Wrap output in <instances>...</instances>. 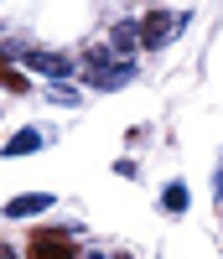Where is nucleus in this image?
Masks as SVG:
<instances>
[{
  "label": "nucleus",
  "instance_id": "obj_8",
  "mask_svg": "<svg viewBox=\"0 0 223 259\" xmlns=\"http://www.w3.org/2000/svg\"><path fill=\"white\" fill-rule=\"evenodd\" d=\"M161 207H166V212H187V182H166Z\"/></svg>",
  "mask_w": 223,
  "mask_h": 259
},
{
  "label": "nucleus",
  "instance_id": "obj_2",
  "mask_svg": "<svg viewBox=\"0 0 223 259\" xmlns=\"http://www.w3.org/2000/svg\"><path fill=\"white\" fill-rule=\"evenodd\" d=\"M176 31H182V16H171V11H145L140 16V41L145 47H171Z\"/></svg>",
  "mask_w": 223,
  "mask_h": 259
},
{
  "label": "nucleus",
  "instance_id": "obj_11",
  "mask_svg": "<svg viewBox=\"0 0 223 259\" xmlns=\"http://www.w3.org/2000/svg\"><path fill=\"white\" fill-rule=\"evenodd\" d=\"M88 259H109V254H88Z\"/></svg>",
  "mask_w": 223,
  "mask_h": 259
},
{
  "label": "nucleus",
  "instance_id": "obj_6",
  "mask_svg": "<svg viewBox=\"0 0 223 259\" xmlns=\"http://www.w3.org/2000/svg\"><path fill=\"white\" fill-rule=\"evenodd\" d=\"M26 62H31L36 73H47V78H73V62H68V57H57V52L31 47V52H26Z\"/></svg>",
  "mask_w": 223,
  "mask_h": 259
},
{
  "label": "nucleus",
  "instance_id": "obj_3",
  "mask_svg": "<svg viewBox=\"0 0 223 259\" xmlns=\"http://www.w3.org/2000/svg\"><path fill=\"white\" fill-rule=\"evenodd\" d=\"M26 254H31V259H78V249H73L68 233H31V239H26Z\"/></svg>",
  "mask_w": 223,
  "mask_h": 259
},
{
  "label": "nucleus",
  "instance_id": "obj_10",
  "mask_svg": "<svg viewBox=\"0 0 223 259\" xmlns=\"http://www.w3.org/2000/svg\"><path fill=\"white\" fill-rule=\"evenodd\" d=\"M0 259H16V249H11V244H0Z\"/></svg>",
  "mask_w": 223,
  "mask_h": 259
},
{
  "label": "nucleus",
  "instance_id": "obj_4",
  "mask_svg": "<svg viewBox=\"0 0 223 259\" xmlns=\"http://www.w3.org/2000/svg\"><path fill=\"white\" fill-rule=\"evenodd\" d=\"M52 202H57L52 192H21V197L6 202V218H36V212H47Z\"/></svg>",
  "mask_w": 223,
  "mask_h": 259
},
{
  "label": "nucleus",
  "instance_id": "obj_9",
  "mask_svg": "<svg viewBox=\"0 0 223 259\" xmlns=\"http://www.w3.org/2000/svg\"><path fill=\"white\" fill-rule=\"evenodd\" d=\"M0 89H11V94H26V89H31V83H26V78H21V73L11 68V62H6V57H0Z\"/></svg>",
  "mask_w": 223,
  "mask_h": 259
},
{
  "label": "nucleus",
  "instance_id": "obj_1",
  "mask_svg": "<svg viewBox=\"0 0 223 259\" xmlns=\"http://www.w3.org/2000/svg\"><path fill=\"white\" fill-rule=\"evenodd\" d=\"M135 78V62H125L115 57L109 47H94V52H83V83H94V89H125V83Z\"/></svg>",
  "mask_w": 223,
  "mask_h": 259
},
{
  "label": "nucleus",
  "instance_id": "obj_5",
  "mask_svg": "<svg viewBox=\"0 0 223 259\" xmlns=\"http://www.w3.org/2000/svg\"><path fill=\"white\" fill-rule=\"evenodd\" d=\"M135 41H140V21H120L115 31H109V52L125 57V62H135L130 52H135Z\"/></svg>",
  "mask_w": 223,
  "mask_h": 259
},
{
  "label": "nucleus",
  "instance_id": "obj_7",
  "mask_svg": "<svg viewBox=\"0 0 223 259\" xmlns=\"http://www.w3.org/2000/svg\"><path fill=\"white\" fill-rule=\"evenodd\" d=\"M31 150H42V130H21L6 140V156H31Z\"/></svg>",
  "mask_w": 223,
  "mask_h": 259
}]
</instances>
